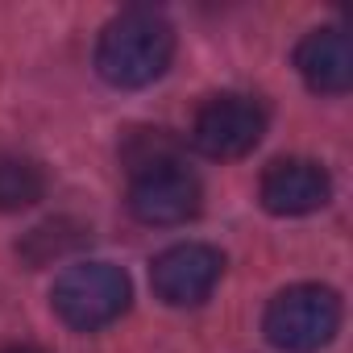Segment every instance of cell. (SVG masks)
<instances>
[{
    "instance_id": "obj_1",
    "label": "cell",
    "mask_w": 353,
    "mask_h": 353,
    "mask_svg": "<svg viewBox=\"0 0 353 353\" xmlns=\"http://www.w3.org/2000/svg\"><path fill=\"white\" fill-rule=\"evenodd\" d=\"M174 59V30L154 9H125L112 17L96 46V71L112 88H145Z\"/></svg>"
},
{
    "instance_id": "obj_2",
    "label": "cell",
    "mask_w": 353,
    "mask_h": 353,
    "mask_svg": "<svg viewBox=\"0 0 353 353\" xmlns=\"http://www.w3.org/2000/svg\"><path fill=\"white\" fill-rule=\"evenodd\" d=\"M262 328H266V341L287 353H316L341 328V295L320 283L287 287L270 299Z\"/></svg>"
},
{
    "instance_id": "obj_3",
    "label": "cell",
    "mask_w": 353,
    "mask_h": 353,
    "mask_svg": "<svg viewBox=\"0 0 353 353\" xmlns=\"http://www.w3.org/2000/svg\"><path fill=\"white\" fill-rule=\"evenodd\" d=\"M129 299H133L129 274L112 262H79V266L63 270L50 291V303L63 316V324H71L79 332L112 324L117 316H125Z\"/></svg>"
},
{
    "instance_id": "obj_4",
    "label": "cell",
    "mask_w": 353,
    "mask_h": 353,
    "mask_svg": "<svg viewBox=\"0 0 353 353\" xmlns=\"http://www.w3.org/2000/svg\"><path fill=\"white\" fill-rule=\"evenodd\" d=\"M200 179L179 158L137 170L129 183V208L141 225H183L200 212Z\"/></svg>"
},
{
    "instance_id": "obj_5",
    "label": "cell",
    "mask_w": 353,
    "mask_h": 353,
    "mask_svg": "<svg viewBox=\"0 0 353 353\" xmlns=\"http://www.w3.org/2000/svg\"><path fill=\"white\" fill-rule=\"evenodd\" d=\"M266 133V108L254 96H216L200 108L192 125V145L208 158H241Z\"/></svg>"
},
{
    "instance_id": "obj_6",
    "label": "cell",
    "mask_w": 353,
    "mask_h": 353,
    "mask_svg": "<svg viewBox=\"0 0 353 353\" xmlns=\"http://www.w3.org/2000/svg\"><path fill=\"white\" fill-rule=\"evenodd\" d=\"M221 274H225V254L212 250V245H200V241L170 245L150 266L154 295L162 303H170V307H196V303H204L216 291Z\"/></svg>"
},
{
    "instance_id": "obj_7",
    "label": "cell",
    "mask_w": 353,
    "mask_h": 353,
    "mask_svg": "<svg viewBox=\"0 0 353 353\" xmlns=\"http://www.w3.org/2000/svg\"><path fill=\"white\" fill-rule=\"evenodd\" d=\"M258 196H262V208L274 216H307L328 204L332 179L312 158H279L266 166Z\"/></svg>"
},
{
    "instance_id": "obj_8",
    "label": "cell",
    "mask_w": 353,
    "mask_h": 353,
    "mask_svg": "<svg viewBox=\"0 0 353 353\" xmlns=\"http://www.w3.org/2000/svg\"><path fill=\"white\" fill-rule=\"evenodd\" d=\"M295 67L303 75V83L320 96H345L353 83V42L341 26H324L312 30L299 50H295Z\"/></svg>"
},
{
    "instance_id": "obj_9",
    "label": "cell",
    "mask_w": 353,
    "mask_h": 353,
    "mask_svg": "<svg viewBox=\"0 0 353 353\" xmlns=\"http://www.w3.org/2000/svg\"><path fill=\"white\" fill-rule=\"evenodd\" d=\"M46 196V170L34 158L0 154V212H21Z\"/></svg>"
},
{
    "instance_id": "obj_10",
    "label": "cell",
    "mask_w": 353,
    "mask_h": 353,
    "mask_svg": "<svg viewBox=\"0 0 353 353\" xmlns=\"http://www.w3.org/2000/svg\"><path fill=\"white\" fill-rule=\"evenodd\" d=\"M83 237H88L83 225H75V221H50V225H38V229L26 237L21 254H26V262L46 266L50 258H63V254H71L75 245H83Z\"/></svg>"
},
{
    "instance_id": "obj_11",
    "label": "cell",
    "mask_w": 353,
    "mask_h": 353,
    "mask_svg": "<svg viewBox=\"0 0 353 353\" xmlns=\"http://www.w3.org/2000/svg\"><path fill=\"white\" fill-rule=\"evenodd\" d=\"M179 158V150H174V141L162 133V129H137L125 145V162H129V174L145 170V166H158V162H170Z\"/></svg>"
},
{
    "instance_id": "obj_12",
    "label": "cell",
    "mask_w": 353,
    "mask_h": 353,
    "mask_svg": "<svg viewBox=\"0 0 353 353\" xmlns=\"http://www.w3.org/2000/svg\"><path fill=\"white\" fill-rule=\"evenodd\" d=\"M0 353H42V349H30V345H13V349H0Z\"/></svg>"
}]
</instances>
